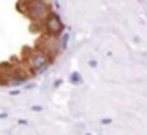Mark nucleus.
<instances>
[{"instance_id":"obj_1","label":"nucleus","mask_w":147,"mask_h":135,"mask_svg":"<svg viewBox=\"0 0 147 135\" xmlns=\"http://www.w3.org/2000/svg\"><path fill=\"white\" fill-rule=\"evenodd\" d=\"M26 7H27V16L30 19L36 21V22H43V19L51 13V8H49L46 0H30L26 3Z\"/></svg>"},{"instance_id":"obj_2","label":"nucleus","mask_w":147,"mask_h":135,"mask_svg":"<svg viewBox=\"0 0 147 135\" xmlns=\"http://www.w3.org/2000/svg\"><path fill=\"white\" fill-rule=\"evenodd\" d=\"M43 29H45V33L46 35H51V37H60L62 33H63L65 30V26L63 22L60 21V18H59V14H55L54 11H51V13L48 14V16L43 19L41 22Z\"/></svg>"},{"instance_id":"obj_3","label":"nucleus","mask_w":147,"mask_h":135,"mask_svg":"<svg viewBox=\"0 0 147 135\" xmlns=\"http://www.w3.org/2000/svg\"><path fill=\"white\" fill-rule=\"evenodd\" d=\"M26 61L29 62V65L33 68V72L40 70V68L45 67V65H51V57H49V56L46 54V52L43 51L41 48L33 49V51L29 54V57H27Z\"/></svg>"},{"instance_id":"obj_4","label":"nucleus","mask_w":147,"mask_h":135,"mask_svg":"<svg viewBox=\"0 0 147 135\" xmlns=\"http://www.w3.org/2000/svg\"><path fill=\"white\" fill-rule=\"evenodd\" d=\"M40 48H41L51 59H54L55 56H59L60 49H63V48H62V43L59 42L57 37H51V35H46L45 38H43L41 46H40Z\"/></svg>"},{"instance_id":"obj_5","label":"nucleus","mask_w":147,"mask_h":135,"mask_svg":"<svg viewBox=\"0 0 147 135\" xmlns=\"http://www.w3.org/2000/svg\"><path fill=\"white\" fill-rule=\"evenodd\" d=\"M71 81H76V83H79V84H81V83H82V78H81L78 73H74L73 76H71Z\"/></svg>"},{"instance_id":"obj_6","label":"nucleus","mask_w":147,"mask_h":135,"mask_svg":"<svg viewBox=\"0 0 147 135\" xmlns=\"http://www.w3.org/2000/svg\"><path fill=\"white\" fill-rule=\"evenodd\" d=\"M32 110H33V111H41L43 106H40V105H33V106H32Z\"/></svg>"},{"instance_id":"obj_7","label":"nucleus","mask_w":147,"mask_h":135,"mask_svg":"<svg viewBox=\"0 0 147 135\" xmlns=\"http://www.w3.org/2000/svg\"><path fill=\"white\" fill-rule=\"evenodd\" d=\"M111 122H112V119H101V124H111Z\"/></svg>"},{"instance_id":"obj_8","label":"nucleus","mask_w":147,"mask_h":135,"mask_svg":"<svg viewBox=\"0 0 147 135\" xmlns=\"http://www.w3.org/2000/svg\"><path fill=\"white\" fill-rule=\"evenodd\" d=\"M89 65H90V67H96V61H95V59H92V61L89 62Z\"/></svg>"},{"instance_id":"obj_9","label":"nucleus","mask_w":147,"mask_h":135,"mask_svg":"<svg viewBox=\"0 0 147 135\" xmlns=\"http://www.w3.org/2000/svg\"><path fill=\"white\" fill-rule=\"evenodd\" d=\"M18 122H19L21 125H27V121H26V119H19Z\"/></svg>"},{"instance_id":"obj_10","label":"nucleus","mask_w":147,"mask_h":135,"mask_svg":"<svg viewBox=\"0 0 147 135\" xmlns=\"http://www.w3.org/2000/svg\"><path fill=\"white\" fill-rule=\"evenodd\" d=\"M18 94H19V89H18V91H11V95H18Z\"/></svg>"},{"instance_id":"obj_11","label":"nucleus","mask_w":147,"mask_h":135,"mask_svg":"<svg viewBox=\"0 0 147 135\" xmlns=\"http://www.w3.org/2000/svg\"><path fill=\"white\" fill-rule=\"evenodd\" d=\"M21 2H22V3H27V2H30V0H21Z\"/></svg>"}]
</instances>
